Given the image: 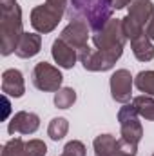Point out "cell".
<instances>
[{
	"label": "cell",
	"instance_id": "6da1fadb",
	"mask_svg": "<svg viewBox=\"0 0 154 156\" xmlns=\"http://www.w3.org/2000/svg\"><path fill=\"white\" fill-rule=\"evenodd\" d=\"M111 0H71L67 7L69 20H83L93 33H98L113 18Z\"/></svg>",
	"mask_w": 154,
	"mask_h": 156
},
{
	"label": "cell",
	"instance_id": "7a4b0ae2",
	"mask_svg": "<svg viewBox=\"0 0 154 156\" xmlns=\"http://www.w3.org/2000/svg\"><path fill=\"white\" fill-rule=\"evenodd\" d=\"M22 35V9L18 2L0 0V53L4 56L15 53Z\"/></svg>",
	"mask_w": 154,
	"mask_h": 156
},
{
	"label": "cell",
	"instance_id": "3957f363",
	"mask_svg": "<svg viewBox=\"0 0 154 156\" xmlns=\"http://www.w3.org/2000/svg\"><path fill=\"white\" fill-rule=\"evenodd\" d=\"M127 37L123 33V26H121V18H111L103 29H100L98 33H93V44L96 49L105 51L109 55L116 56L120 60V56L123 55V47H125Z\"/></svg>",
	"mask_w": 154,
	"mask_h": 156
},
{
	"label": "cell",
	"instance_id": "277c9868",
	"mask_svg": "<svg viewBox=\"0 0 154 156\" xmlns=\"http://www.w3.org/2000/svg\"><path fill=\"white\" fill-rule=\"evenodd\" d=\"M138 113L134 109L132 104H123V107L118 113V122H120V131H121V138L131 142V144H140V140L143 138V127L142 122L138 120Z\"/></svg>",
	"mask_w": 154,
	"mask_h": 156
},
{
	"label": "cell",
	"instance_id": "5b68a950",
	"mask_svg": "<svg viewBox=\"0 0 154 156\" xmlns=\"http://www.w3.org/2000/svg\"><path fill=\"white\" fill-rule=\"evenodd\" d=\"M64 76L58 67L47 64V62H38L33 69V83L35 87L44 91V93H56L62 89Z\"/></svg>",
	"mask_w": 154,
	"mask_h": 156
},
{
	"label": "cell",
	"instance_id": "8992f818",
	"mask_svg": "<svg viewBox=\"0 0 154 156\" xmlns=\"http://www.w3.org/2000/svg\"><path fill=\"white\" fill-rule=\"evenodd\" d=\"M78 60L82 62L83 69L85 71H93V73H98V71H109L114 67V64L118 62V58L105 53V51H100V49H93L89 45H85L83 49L78 51Z\"/></svg>",
	"mask_w": 154,
	"mask_h": 156
},
{
	"label": "cell",
	"instance_id": "52a82bcc",
	"mask_svg": "<svg viewBox=\"0 0 154 156\" xmlns=\"http://www.w3.org/2000/svg\"><path fill=\"white\" fill-rule=\"evenodd\" d=\"M62 15L56 13L53 7H49L47 4H42L33 7L31 11V26L38 31V33H51L56 29V26L60 24Z\"/></svg>",
	"mask_w": 154,
	"mask_h": 156
},
{
	"label": "cell",
	"instance_id": "ba28073f",
	"mask_svg": "<svg viewBox=\"0 0 154 156\" xmlns=\"http://www.w3.org/2000/svg\"><path fill=\"white\" fill-rule=\"evenodd\" d=\"M111 96L113 100L120 104H129L132 98V85H134V78L131 75V71L127 69H118L111 76Z\"/></svg>",
	"mask_w": 154,
	"mask_h": 156
},
{
	"label": "cell",
	"instance_id": "9c48e42d",
	"mask_svg": "<svg viewBox=\"0 0 154 156\" xmlns=\"http://www.w3.org/2000/svg\"><path fill=\"white\" fill-rule=\"evenodd\" d=\"M89 31H91V27L83 22V20H71L64 29H62V33H60V38L64 40L65 44H69L73 49H83L85 45H87V42H89Z\"/></svg>",
	"mask_w": 154,
	"mask_h": 156
},
{
	"label": "cell",
	"instance_id": "30bf717a",
	"mask_svg": "<svg viewBox=\"0 0 154 156\" xmlns=\"http://www.w3.org/2000/svg\"><path fill=\"white\" fill-rule=\"evenodd\" d=\"M40 127V118L35 113H27V111H18L15 116L11 118L9 125H7V133L9 134H33L37 133Z\"/></svg>",
	"mask_w": 154,
	"mask_h": 156
},
{
	"label": "cell",
	"instance_id": "8fae6325",
	"mask_svg": "<svg viewBox=\"0 0 154 156\" xmlns=\"http://www.w3.org/2000/svg\"><path fill=\"white\" fill-rule=\"evenodd\" d=\"M51 55H53V60L62 69H73L75 64H76V60H78V51L73 49L69 44H65L62 38H56L53 42Z\"/></svg>",
	"mask_w": 154,
	"mask_h": 156
},
{
	"label": "cell",
	"instance_id": "7c38bea8",
	"mask_svg": "<svg viewBox=\"0 0 154 156\" xmlns=\"http://www.w3.org/2000/svg\"><path fill=\"white\" fill-rule=\"evenodd\" d=\"M2 93L13 98H20L26 93V83H24V76L18 69L11 67L5 69L2 73Z\"/></svg>",
	"mask_w": 154,
	"mask_h": 156
},
{
	"label": "cell",
	"instance_id": "4fadbf2b",
	"mask_svg": "<svg viewBox=\"0 0 154 156\" xmlns=\"http://www.w3.org/2000/svg\"><path fill=\"white\" fill-rule=\"evenodd\" d=\"M40 49H42V37L37 33H24L16 44L15 55L18 58H33L40 53Z\"/></svg>",
	"mask_w": 154,
	"mask_h": 156
},
{
	"label": "cell",
	"instance_id": "5bb4252c",
	"mask_svg": "<svg viewBox=\"0 0 154 156\" xmlns=\"http://www.w3.org/2000/svg\"><path fill=\"white\" fill-rule=\"evenodd\" d=\"M134 22H138L142 27L149 24V20L154 16V4L151 0H132L129 4V13H127Z\"/></svg>",
	"mask_w": 154,
	"mask_h": 156
},
{
	"label": "cell",
	"instance_id": "9a60e30c",
	"mask_svg": "<svg viewBox=\"0 0 154 156\" xmlns=\"http://www.w3.org/2000/svg\"><path fill=\"white\" fill-rule=\"evenodd\" d=\"M131 49H132L134 56H136L140 62H151L154 58L152 40H149V37H147L145 33L131 40Z\"/></svg>",
	"mask_w": 154,
	"mask_h": 156
},
{
	"label": "cell",
	"instance_id": "2e32d148",
	"mask_svg": "<svg viewBox=\"0 0 154 156\" xmlns=\"http://www.w3.org/2000/svg\"><path fill=\"white\" fill-rule=\"evenodd\" d=\"M94 156H114L118 149V140L113 134H100L93 142Z\"/></svg>",
	"mask_w": 154,
	"mask_h": 156
},
{
	"label": "cell",
	"instance_id": "e0dca14e",
	"mask_svg": "<svg viewBox=\"0 0 154 156\" xmlns=\"http://www.w3.org/2000/svg\"><path fill=\"white\" fill-rule=\"evenodd\" d=\"M132 105H134L136 113H138L142 118L154 122V96L140 94V96L132 98Z\"/></svg>",
	"mask_w": 154,
	"mask_h": 156
},
{
	"label": "cell",
	"instance_id": "ac0fdd59",
	"mask_svg": "<svg viewBox=\"0 0 154 156\" xmlns=\"http://www.w3.org/2000/svg\"><path fill=\"white\" fill-rule=\"evenodd\" d=\"M134 85L140 93L154 96V71H142L134 78Z\"/></svg>",
	"mask_w": 154,
	"mask_h": 156
},
{
	"label": "cell",
	"instance_id": "d6986e66",
	"mask_svg": "<svg viewBox=\"0 0 154 156\" xmlns=\"http://www.w3.org/2000/svg\"><path fill=\"white\" fill-rule=\"evenodd\" d=\"M76 102V91L73 87H62L54 93V105L58 109H69Z\"/></svg>",
	"mask_w": 154,
	"mask_h": 156
},
{
	"label": "cell",
	"instance_id": "ffe728a7",
	"mask_svg": "<svg viewBox=\"0 0 154 156\" xmlns=\"http://www.w3.org/2000/svg\"><path fill=\"white\" fill-rule=\"evenodd\" d=\"M67 131H69V122H67L65 118H53V120L49 122L47 134H49L51 140H54V142L62 140V138L67 134Z\"/></svg>",
	"mask_w": 154,
	"mask_h": 156
},
{
	"label": "cell",
	"instance_id": "44dd1931",
	"mask_svg": "<svg viewBox=\"0 0 154 156\" xmlns=\"http://www.w3.org/2000/svg\"><path fill=\"white\" fill-rule=\"evenodd\" d=\"M2 156H26V142L22 138H13L2 147Z\"/></svg>",
	"mask_w": 154,
	"mask_h": 156
},
{
	"label": "cell",
	"instance_id": "7402d4cb",
	"mask_svg": "<svg viewBox=\"0 0 154 156\" xmlns=\"http://www.w3.org/2000/svg\"><path fill=\"white\" fill-rule=\"evenodd\" d=\"M121 26H123V33H125L127 40H132V38H136V37H140V35L145 33V27H142L138 22H134L129 15L125 18H121Z\"/></svg>",
	"mask_w": 154,
	"mask_h": 156
},
{
	"label": "cell",
	"instance_id": "603a6c76",
	"mask_svg": "<svg viewBox=\"0 0 154 156\" xmlns=\"http://www.w3.org/2000/svg\"><path fill=\"white\" fill-rule=\"evenodd\" d=\"M47 145L42 140H29L26 142V156H45Z\"/></svg>",
	"mask_w": 154,
	"mask_h": 156
},
{
	"label": "cell",
	"instance_id": "cb8c5ba5",
	"mask_svg": "<svg viewBox=\"0 0 154 156\" xmlns=\"http://www.w3.org/2000/svg\"><path fill=\"white\" fill-rule=\"evenodd\" d=\"M87 149L80 140H71L64 147V156H85Z\"/></svg>",
	"mask_w": 154,
	"mask_h": 156
},
{
	"label": "cell",
	"instance_id": "d4e9b609",
	"mask_svg": "<svg viewBox=\"0 0 154 156\" xmlns=\"http://www.w3.org/2000/svg\"><path fill=\"white\" fill-rule=\"evenodd\" d=\"M138 154V145L131 144L127 140H118V149H116L114 156H136Z\"/></svg>",
	"mask_w": 154,
	"mask_h": 156
},
{
	"label": "cell",
	"instance_id": "484cf974",
	"mask_svg": "<svg viewBox=\"0 0 154 156\" xmlns=\"http://www.w3.org/2000/svg\"><path fill=\"white\" fill-rule=\"evenodd\" d=\"M45 4L49 5V7H53L56 13H60L62 16H64V13L67 11V0H45Z\"/></svg>",
	"mask_w": 154,
	"mask_h": 156
},
{
	"label": "cell",
	"instance_id": "4316f807",
	"mask_svg": "<svg viewBox=\"0 0 154 156\" xmlns=\"http://www.w3.org/2000/svg\"><path fill=\"white\" fill-rule=\"evenodd\" d=\"M145 35L149 37V40H152L154 42V16L149 20V24L145 26Z\"/></svg>",
	"mask_w": 154,
	"mask_h": 156
},
{
	"label": "cell",
	"instance_id": "83f0119b",
	"mask_svg": "<svg viewBox=\"0 0 154 156\" xmlns=\"http://www.w3.org/2000/svg\"><path fill=\"white\" fill-rule=\"evenodd\" d=\"M2 102H4V115H2V118L5 120V118H7V115H9V111H11V109H9V107H11V104H9L7 94H4V96H2Z\"/></svg>",
	"mask_w": 154,
	"mask_h": 156
},
{
	"label": "cell",
	"instance_id": "f1b7e54d",
	"mask_svg": "<svg viewBox=\"0 0 154 156\" xmlns=\"http://www.w3.org/2000/svg\"><path fill=\"white\" fill-rule=\"evenodd\" d=\"M113 2V7L114 9H123V7H127L132 0H111Z\"/></svg>",
	"mask_w": 154,
	"mask_h": 156
},
{
	"label": "cell",
	"instance_id": "f546056e",
	"mask_svg": "<svg viewBox=\"0 0 154 156\" xmlns=\"http://www.w3.org/2000/svg\"><path fill=\"white\" fill-rule=\"evenodd\" d=\"M62 156H64V154H62Z\"/></svg>",
	"mask_w": 154,
	"mask_h": 156
},
{
	"label": "cell",
	"instance_id": "4dcf8cb0",
	"mask_svg": "<svg viewBox=\"0 0 154 156\" xmlns=\"http://www.w3.org/2000/svg\"><path fill=\"white\" fill-rule=\"evenodd\" d=\"M152 156H154V154H152Z\"/></svg>",
	"mask_w": 154,
	"mask_h": 156
}]
</instances>
